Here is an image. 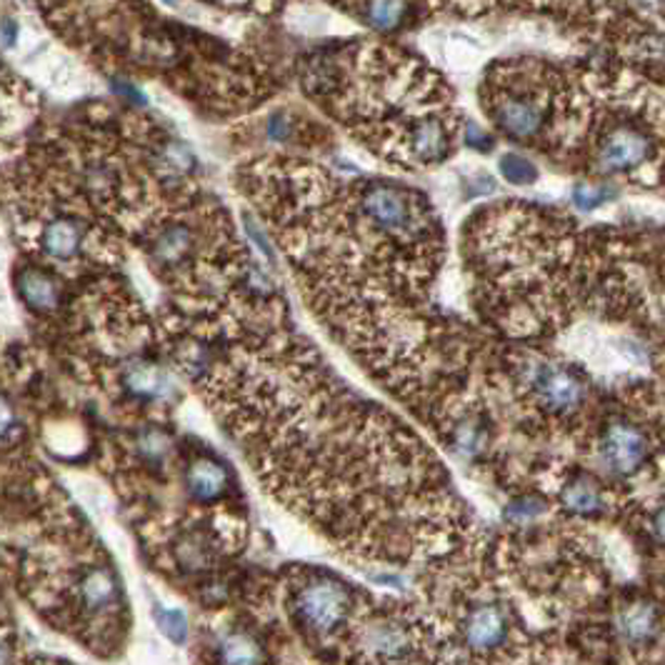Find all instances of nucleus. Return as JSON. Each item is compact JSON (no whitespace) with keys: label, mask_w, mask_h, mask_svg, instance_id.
<instances>
[{"label":"nucleus","mask_w":665,"mask_h":665,"mask_svg":"<svg viewBox=\"0 0 665 665\" xmlns=\"http://www.w3.org/2000/svg\"><path fill=\"white\" fill-rule=\"evenodd\" d=\"M15 291L23 306L38 316H53L63 303V276L55 273L43 263L26 258L15 270Z\"/></svg>","instance_id":"nucleus-7"},{"label":"nucleus","mask_w":665,"mask_h":665,"mask_svg":"<svg viewBox=\"0 0 665 665\" xmlns=\"http://www.w3.org/2000/svg\"><path fill=\"white\" fill-rule=\"evenodd\" d=\"M490 113L496 126L503 130L506 136H511L513 141H530L533 136H538L540 130H543L546 108L538 103V98H533L530 93H521V90L493 98Z\"/></svg>","instance_id":"nucleus-8"},{"label":"nucleus","mask_w":665,"mask_h":665,"mask_svg":"<svg viewBox=\"0 0 665 665\" xmlns=\"http://www.w3.org/2000/svg\"><path fill=\"white\" fill-rule=\"evenodd\" d=\"M605 188H593V186H578L573 191V203L578 205L580 210H593L605 201Z\"/></svg>","instance_id":"nucleus-19"},{"label":"nucleus","mask_w":665,"mask_h":665,"mask_svg":"<svg viewBox=\"0 0 665 665\" xmlns=\"http://www.w3.org/2000/svg\"><path fill=\"white\" fill-rule=\"evenodd\" d=\"M406 15V0H366L363 18L375 30H393Z\"/></svg>","instance_id":"nucleus-15"},{"label":"nucleus","mask_w":665,"mask_h":665,"mask_svg":"<svg viewBox=\"0 0 665 665\" xmlns=\"http://www.w3.org/2000/svg\"><path fill=\"white\" fill-rule=\"evenodd\" d=\"M488 435L490 433H488L486 418L473 413V410H463V413H458L456 418H450L448 421L446 443L458 458H463V461H473V458L486 453Z\"/></svg>","instance_id":"nucleus-12"},{"label":"nucleus","mask_w":665,"mask_h":665,"mask_svg":"<svg viewBox=\"0 0 665 665\" xmlns=\"http://www.w3.org/2000/svg\"><path fill=\"white\" fill-rule=\"evenodd\" d=\"M289 613L303 636L325 640L353 623L356 593L331 573L308 571L289 590Z\"/></svg>","instance_id":"nucleus-3"},{"label":"nucleus","mask_w":665,"mask_h":665,"mask_svg":"<svg viewBox=\"0 0 665 665\" xmlns=\"http://www.w3.org/2000/svg\"><path fill=\"white\" fill-rule=\"evenodd\" d=\"M220 665H260L263 648L256 638L245 630H233L218 645Z\"/></svg>","instance_id":"nucleus-14"},{"label":"nucleus","mask_w":665,"mask_h":665,"mask_svg":"<svg viewBox=\"0 0 665 665\" xmlns=\"http://www.w3.org/2000/svg\"><path fill=\"white\" fill-rule=\"evenodd\" d=\"M15 429H18V415H15V408L11 400L0 393V440L11 438Z\"/></svg>","instance_id":"nucleus-20"},{"label":"nucleus","mask_w":665,"mask_h":665,"mask_svg":"<svg viewBox=\"0 0 665 665\" xmlns=\"http://www.w3.org/2000/svg\"><path fill=\"white\" fill-rule=\"evenodd\" d=\"M543 511H546V506L540 503V500H536V498H521V500H515V503H511V506L506 508V519L511 521V523H515V525H525V523L536 521Z\"/></svg>","instance_id":"nucleus-17"},{"label":"nucleus","mask_w":665,"mask_h":665,"mask_svg":"<svg viewBox=\"0 0 665 665\" xmlns=\"http://www.w3.org/2000/svg\"><path fill=\"white\" fill-rule=\"evenodd\" d=\"M528 391L550 415H571L586 400V385L576 373L561 366L536 363L528 373Z\"/></svg>","instance_id":"nucleus-5"},{"label":"nucleus","mask_w":665,"mask_h":665,"mask_svg":"<svg viewBox=\"0 0 665 665\" xmlns=\"http://www.w3.org/2000/svg\"><path fill=\"white\" fill-rule=\"evenodd\" d=\"M183 483L188 496H191L195 503H216V500L226 498L233 488V473L223 461L213 456H199L193 458L191 463L186 465Z\"/></svg>","instance_id":"nucleus-9"},{"label":"nucleus","mask_w":665,"mask_h":665,"mask_svg":"<svg viewBox=\"0 0 665 665\" xmlns=\"http://www.w3.org/2000/svg\"><path fill=\"white\" fill-rule=\"evenodd\" d=\"M648 153H651V143L643 133L621 128L608 136L601 153H598V166L605 174H626V170H634L640 163H645Z\"/></svg>","instance_id":"nucleus-10"},{"label":"nucleus","mask_w":665,"mask_h":665,"mask_svg":"<svg viewBox=\"0 0 665 665\" xmlns=\"http://www.w3.org/2000/svg\"><path fill=\"white\" fill-rule=\"evenodd\" d=\"M456 626L461 645L475 658H493V655L506 653L515 634L511 608L493 596H478L468 601L458 613Z\"/></svg>","instance_id":"nucleus-4"},{"label":"nucleus","mask_w":665,"mask_h":665,"mask_svg":"<svg viewBox=\"0 0 665 665\" xmlns=\"http://www.w3.org/2000/svg\"><path fill=\"white\" fill-rule=\"evenodd\" d=\"M353 645L363 665H425L431 661V630L404 605L378 608L353 630Z\"/></svg>","instance_id":"nucleus-2"},{"label":"nucleus","mask_w":665,"mask_h":665,"mask_svg":"<svg viewBox=\"0 0 665 665\" xmlns=\"http://www.w3.org/2000/svg\"><path fill=\"white\" fill-rule=\"evenodd\" d=\"M155 618H158V626L163 628V634H168L170 640H176V643H183L186 630H188L183 613L163 611V608H158V611H155Z\"/></svg>","instance_id":"nucleus-18"},{"label":"nucleus","mask_w":665,"mask_h":665,"mask_svg":"<svg viewBox=\"0 0 665 665\" xmlns=\"http://www.w3.org/2000/svg\"><path fill=\"white\" fill-rule=\"evenodd\" d=\"M615 628H618L623 643L630 648L653 645L663 628L658 605H653L651 601L626 603L615 615Z\"/></svg>","instance_id":"nucleus-11"},{"label":"nucleus","mask_w":665,"mask_h":665,"mask_svg":"<svg viewBox=\"0 0 665 665\" xmlns=\"http://www.w3.org/2000/svg\"><path fill=\"white\" fill-rule=\"evenodd\" d=\"M500 174L513 186L533 183V180L538 178L536 166H533L530 161L521 158V155H503V158H500Z\"/></svg>","instance_id":"nucleus-16"},{"label":"nucleus","mask_w":665,"mask_h":665,"mask_svg":"<svg viewBox=\"0 0 665 665\" xmlns=\"http://www.w3.org/2000/svg\"><path fill=\"white\" fill-rule=\"evenodd\" d=\"M601 461L613 475L630 478L648 463L651 443L638 425L628 421H611L601 435Z\"/></svg>","instance_id":"nucleus-6"},{"label":"nucleus","mask_w":665,"mask_h":665,"mask_svg":"<svg viewBox=\"0 0 665 665\" xmlns=\"http://www.w3.org/2000/svg\"><path fill=\"white\" fill-rule=\"evenodd\" d=\"M63 43L95 65L153 73L195 105L220 113L243 80L245 55L199 36L178 40L151 0H36Z\"/></svg>","instance_id":"nucleus-1"},{"label":"nucleus","mask_w":665,"mask_h":665,"mask_svg":"<svg viewBox=\"0 0 665 665\" xmlns=\"http://www.w3.org/2000/svg\"><path fill=\"white\" fill-rule=\"evenodd\" d=\"M561 503L563 508H568L571 513L590 519V515L605 511V493L598 481L588 478V475H576V478L563 486Z\"/></svg>","instance_id":"nucleus-13"},{"label":"nucleus","mask_w":665,"mask_h":665,"mask_svg":"<svg viewBox=\"0 0 665 665\" xmlns=\"http://www.w3.org/2000/svg\"><path fill=\"white\" fill-rule=\"evenodd\" d=\"M651 530L655 540H658L661 546H665V506H658L655 508L653 519H651Z\"/></svg>","instance_id":"nucleus-21"}]
</instances>
